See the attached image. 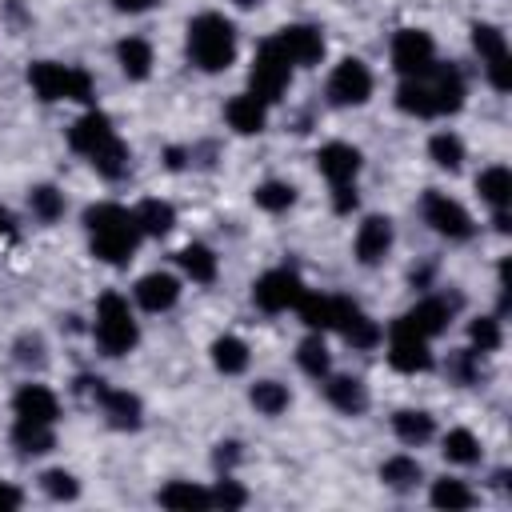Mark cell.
Here are the masks:
<instances>
[{
  "label": "cell",
  "mask_w": 512,
  "mask_h": 512,
  "mask_svg": "<svg viewBox=\"0 0 512 512\" xmlns=\"http://www.w3.org/2000/svg\"><path fill=\"white\" fill-rule=\"evenodd\" d=\"M116 60H120L128 80H144L152 72V44L140 40V36H128V40L116 44Z\"/></svg>",
  "instance_id": "cell-26"
},
{
  "label": "cell",
  "mask_w": 512,
  "mask_h": 512,
  "mask_svg": "<svg viewBox=\"0 0 512 512\" xmlns=\"http://www.w3.org/2000/svg\"><path fill=\"white\" fill-rule=\"evenodd\" d=\"M392 432L404 440V444H424L432 436V416L420 412V408H400L392 416Z\"/></svg>",
  "instance_id": "cell-31"
},
{
  "label": "cell",
  "mask_w": 512,
  "mask_h": 512,
  "mask_svg": "<svg viewBox=\"0 0 512 512\" xmlns=\"http://www.w3.org/2000/svg\"><path fill=\"white\" fill-rule=\"evenodd\" d=\"M428 152H432V160H436L440 168H448V172H456V168L464 164V140H460L456 132H436V136L428 140Z\"/></svg>",
  "instance_id": "cell-36"
},
{
  "label": "cell",
  "mask_w": 512,
  "mask_h": 512,
  "mask_svg": "<svg viewBox=\"0 0 512 512\" xmlns=\"http://www.w3.org/2000/svg\"><path fill=\"white\" fill-rule=\"evenodd\" d=\"M468 336H472L476 352H496L500 348V320L496 316H476L468 324Z\"/></svg>",
  "instance_id": "cell-41"
},
{
  "label": "cell",
  "mask_w": 512,
  "mask_h": 512,
  "mask_svg": "<svg viewBox=\"0 0 512 512\" xmlns=\"http://www.w3.org/2000/svg\"><path fill=\"white\" fill-rule=\"evenodd\" d=\"M476 360H480L476 348H472V352H456V356H452V376H456L460 384H472V376H476Z\"/></svg>",
  "instance_id": "cell-45"
},
{
  "label": "cell",
  "mask_w": 512,
  "mask_h": 512,
  "mask_svg": "<svg viewBox=\"0 0 512 512\" xmlns=\"http://www.w3.org/2000/svg\"><path fill=\"white\" fill-rule=\"evenodd\" d=\"M224 116H228V128H232V132L252 136V132L264 128V120H268V104L256 100L252 92H244V96H232V100L224 104Z\"/></svg>",
  "instance_id": "cell-21"
},
{
  "label": "cell",
  "mask_w": 512,
  "mask_h": 512,
  "mask_svg": "<svg viewBox=\"0 0 512 512\" xmlns=\"http://www.w3.org/2000/svg\"><path fill=\"white\" fill-rule=\"evenodd\" d=\"M92 332H96V344H100L108 356H124V352L136 348L140 328H136L132 308H128V300H124L120 292H104V296L96 300V324H92Z\"/></svg>",
  "instance_id": "cell-5"
},
{
  "label": "cell",
  "mask_w": 512,
  "mask_h": 512,
  "mask_svg": "<svg viewBox=\"0 0 512 512\" xmlns=\"http://www.w3.org/2000/svg\"><path fill=\"white\" fill-rule=\"evenodd\" d=\"M332 328L352 344V348H376L380 344V324L364 316V308L348 296H332Z\"/></svg>",
  "instance_id": "cell-9"
},
{
  "label": "cell",
  "mask_w": 512,
  "mask_h": 512,
  "mask_svg": "<svg viewBox=\"0 0 512 512\" xmlns=\"http://www.w3.org/2000/svg\"><path fill=\"white\" fill-rule=\"evenodd\" d=\"M232 4H240V8H256L260 0H232Z\"/></svg>",
  "instance_id": "cell-51"
},
{
  "label": "cell",
  "mask_w": 512,
  "mask_h": 512,
  "mask_svg": "<svg viewBox=\"0 0 512 512\" xmlns=\"http://www.w3.org/2000/svg\"><path fill=\"white\" fill-rule=\"evenodd\" d=\"M12 444L24 452V456H40V452H52L56 436H52V424H36V420H16L12 428Z\"/></svg>",
  "instance_id": "cell-29"
},
{
  "label": "cell",
  "mask_w": 512,
  "mask_h": 512,
  "mask_svg": "<svg viewBox=\"0 0 512 512\" xmlns=\"http://www.w3.org/2000/svg\"><path fill=\"white\" fill-rule=\"evenodd\" d=\"M160 508H176V512H192V508H212V492L192 484V480H172L156 492Z\"/></svg>",
  "instance_id": "cell-23"
},
{
  "label": "cell",
  "mask_w": 512,
  "mask_h": 512,
  "mask_svg": "<svg viewBox=\"0 0 512 512\" xmlns=\"http://www.w3.org/2000/svg\"><path fill=\"white\" fill-rule=\"evenodd\" d=\"M232 460H236V444H220V448H216V464L224 468V464H232Z\"/></svg>",
  "instance_id": "cell-49"
},
{
  "label": "cell",
  "mask_w": 512,
  "mask_h": 512,
  "mask_svg": "<svg viewBox=\"0 0 512 512\" xmlns=\"http://www.w3.org/2000/svg\"><path fill=\"white\" fill-rule=\"evenodd\" d=\"M420 76H424V84H428V92H432L436 116H448V112H456V108L464 104V76H460V68H452V64H432V68L420 72Z\"/></svg>",
  "instance_id": "cell-15"
},
{
  "label": "cell",
  "mask_w": 512,
  "mask_h": 512,
  "mask_svg": "<svg viewBox=\"0 0 512 512\" xmlns=\"http://www.w3.org/2000/svg\"><path fill=\"white\" fill-rule=\"evenodd\" d=\"M288 80H292V60H288L284 48L268 36V40L256 48V60H252V72H248V92H252L256 100H264V104H276V100L284 96Z\"/></svg>",
  "instance_id": "cell-6"
},
{
  "label": "cell",
  "mask_w": 512,
  "mask_h": 512,
  "mask_svg": "<svg viewBox=\"0 0 512 512\" xmlns=\"http://www.w3.org/2000/svg\"><path fill=\"white\" fill-rule=\"evenodd\" d=\"M180 300V280L172 272H148L136 280V304L144 312H168Z\"/></svg>",
  "instance_id": "cell-18"
},
{
  "label": "cell",
  "mask_w": 512,
  "mask_h": 512,
  "mask_svg": "<svg viewBox=\"0 0 512 512\" xmlns=\"http://www.w3.org/2000/svg\"><path fill=\"white\" fill-rule=\"evenodd\" d=\"M388 248H392V220L388 216H368L356 232V260L372 268L388 256Z\"/></svg>",
  "instance_id": "cell-20"
},
{
  "label": "cell",
  "mask_w": 512,
  "mask_h": 512,
  "mask_svg": "<svg viewBox=\"0 0 512 512\" xmlns=\"http://www.w3.org/2000/svg\"><path fill=\"white\" fill-rule=\"evenodd\" d=\"M292 200H296V188L284 184V180H268V184L256 188V204L264 212H284V208H292Z\"/></svg>",
  "instance_id": "cell-39"
},
{
  "label": "cell",
  "mask_w": 512,
  "mask_h": 512,
  "mask_svg": "<svg viewBox=\"0 0 512 512\" xmlns=\"http://www.w3.org/2000/svg\"><path fill=\"white\" fill-rule=\"evenodd\" d=\"M420 208H424V220L432 224V232H440L448 240H468L472 236V216L448 192H424Z\"/></svg>",
  "instance_id": "cell-12"
},
{
  "label": "cell",
  "mask_w": 512,
  "mask_h": 512,
  "mask_svg": "<svg viewBox=\"0 0 512 512\" xmlns=\"http://www.w3.org/2000/svg\"><path fill=\"white\" fill-rule=\"evenodd\" d=\"M68 144L92 160V168L104 176V180H120L128 172V144L116 136L112 120L104 112H84L72 128H68Z\"/></svg>",
  "instance_id": "cell-1"
},
{
  "label": "cell",
  "mask_w": 512,
  "mask_h": 512,
  "mask_svg": "<svg viewBox=\"0 0 512 512\" xmlns=\"http://www.w3.org/2000/svg\"><path fill=\"white\" fill-rule=\"evenodd\" d=\"M328 96H332V104H340V108L364 104V100L372 96V72L364 68V60H356V56L340 60V64L332 68V76H328Z\"/></svg>",
  "instance_id": "cell-11"
},
{
  "label": "cell",
  "mask_w": 512,
  "mask_h": 512,
  "mask_svg": "<svg viewBox=\"0 0 512 512\" xmlns=\"http://www.w3.org/2000/svg\"><path fill=\"white\" fill-rule=\"evenodd\" d=\"M28 204H32V212L40 216V220H56L60 212H64V196L56 192V188H32V196H28Z\"/></svg>",
  "instance_id": "cell-42"
},
{
  "label": "cell",
  "mask_w": 512,
  "mask_h": 512,
  "mask_svg": "<svg viewBox=\"0 0 512 512\" xmlns=\"http://www.w3.org/2000/svg\"><path fill=\"white\" fill-rule=\"evenodd\" d=\"M28 84L40 100H80L92 104V76L76 64H56V60H36L28 68Z\"/></svg>",
  "instance_id": "cell-4"
},
{
  "label": "cell",
  "mask_w": 512,
  "mask_h": 512,
  "mask_svg": "<svg viewBox=\"0 0 512 512\" xmlns=\"http://www.w3.org/2000/svg\"><path fill=\"white\" fill-rule=\"evenodd\" d=\"M420 464L412 460V456H388L384 464H380V480L388 484V488H396V492H408V488H416L420 484Z\"/></svg>",
  "instance_id": "cell-32"
},
{
  "label": "cell",
  "mask_w": 512,
  "mask_h": 512,
  "mask_svg": "<svg viewBox=\"0 0 512 512\" xmlns=\"http://www.w3.org/2000/svg\"><path fill=\"white\" fill-rule=\"evenodd\" d=\"M324 396H328L332 408H340V412H348V416H356V412L368 408V392H364V384H360L356 376H332V380L324 384Z\"/></svg>",
  "instance_id": "cell-24"
},
{
  "label": "cell",
  "mask_w": 512,
  "mask_h": 512,
  "mask_svg": "<svg viewBox=\"0 0 512 512\" xmlns=\"http://www.w3.org/2000/svg\"><path fill=\"white\" fill-rule=\"evenodd\" d=\"M388 364L396 368V372H428L432 368V352H428V340H420V336H412V332H404V328H388Z\"/></svg>",
  "instance_id": "cell-14"
},
{
  "label": "cell",
  "mask_w": 512,
  "mask_h": 512,
  "mask_svg": "<svg viewBox=\"0 0 512 512\" xmlns=\"http://www.w3.org/2000/svg\"><path fill=\"white\" fill-rule=\"evenodd\" d=\"M84 228H88L92 256L104 260V264H128L136 244H140L136 216L120 204H92L84 212Z\"/></svg>",
  "instance_id": "cell-2"
},
{
  "label": "cell",
  "mask_w": 512,
  "mask_h": 512,
  "mask_svg": "<svg viewBox=\"0 0 512 512\" xmlns=\"http://www.w3.org/2000/svg\"><path fill=\"white\" fill-rule=\"evenodd\" d=\"M300 292H304V284H300V276L292 268H272V272H264L252 284V300L264 312H288V308H296Z\"/></svg>",
  "instance_id": "cell-10"
},
{
  "label": "cell",
  "mask_w": 512,
  "mask_h": 512,
  "mask_svg": "<svg viewBox=\"0 0 512 512\" xmlns=\"http://www.w3.org/2000/svg\"><path fill=\"white\" fill-rule=\"evenodd\" d=\"M40 488H44L52 500H76V496H80L76 476H72V472H64V468H48V472L40 476Z\"/></svg>",
  "instance_id": "cell-40"
},
{
  "label": "cell",
  "mask_w": 512,
  "mask_h": 512,
  "mask_svg": "<svg viewBox=\"0 0 512 512\" xmlns=\"http://www.w3.org/2000/svg\"><path fill=\"white\" fill-rule=\"evenodd\" d=\"M296 312H300V320L312 328V332H324V328H332V296H320V292H300V300H296Z\"/></svg>",
  "instance_id": "cell-33"
},
{
  "label": "cell",
  "mask_w": 512,
  "mask_h": 512,
  "mask_svg": "<svg viewBox=\"0 0 512 512\" xmlns=\"http://www.w3.org/2000/svg\"><path fill=\"white\" fill-rule=\"evenodd\" d=\"M472 44L480 52V64L492 80L496 92H508L512 88V52H508V40L496 24H472Z\"/></svg>",
  "instance_id": "cell-7"
},
{
  "label": "cell",
  "mask_w": 512,
  "mask_h": 512,
  "mask_svg": "<svg viewBox=\"0 0 512 512\" xmlns=\"http://www.w3.org/2000/svg\"><path fill=\"white\" fill-rule=\"evenodd\" d=\"M20 504H24L20 488H12V484H0V508H20Z\"/></svg>",
  "instance_id": "cell-48"
},
{
  "label": "cell",
  "mask_w": 512,
  "mask_h": 512,
  "mask_svg": "<svg viewBox=\"0 0 512 512\" xmlns=\"http://www.w3.org/2000/svg\"><path fill=\"white\" fill-rule=\"evenodd\" d=\"M16 420H36V424H56L60 416V400L44 388V384H20V392L12 396Z\"/></svg>",
  "instance_id": "cell-19"
},
{
  "label": "cell",
  "mask_w": 512,
  "mask_h": 512,
  "mask_svg": "<svg viewBox=\"0 0 512 512\" xmlns=\"http://www.w3.org/2000/svg\"><path fill=\"white\" fill-rule=\"evenodd\" d=\"M16 360H20V364H44V340L24 332V336L16 340Z\"/></svg>",
  "instance_id": "cell-44"
},
{
  "label": "cell",
  "mask_w": 512,
  "mask_h": 512,
  "mask_svg": "<svg viewBox=\"0 0 512 512\" xmlns=\"http://www.w3.org/2000/svg\"><path fill=\"white\" fill-rule=\"evenodd\" d=\"M0 232H12V216L0 208Z\"/></svg>",
  "instance_id": "cell-50"
},
{
  "label": "cell",
  "mask_w": 512,
  "mask_h": 512,
  "mask_svg": "<svg viewBox=\"0 0 512 512\" xmlns=\"http://www.w3.org/2000/svg\"><path fill=\"white\" fill-rule=\"evenodd\" d=\"M472 488L460 484V480H436L432 484V504L436 508H448V512H460V508H472Z\"/></svg>",
  "instance_id": "cell-38"
},
{
  "label": "cell",
  "mask_w": 512,
  "mask_h": 512,
  "mask_svg": "<svg viewBox=\"0 0 512 512\" xmlns=\"http://www.w3.org/2000/svg\"><path fill=\"white\" fill-rule=\"evenodd\" d=\"M436 64V44L424 28H400L392 36V68L408 80V76H420Z\"/></svg>",
  "instance_id": "cell-8"
},
{
  "label": "cell",
  "mask_w": 512,
  "mask_h": 512,
  "mask_svg": "<svg viewBox=\"0 0 512 512\" xmlns=\"http://www.w3.org/2000/svg\"><path fill=\"white\" fill-rule=\"evenodd\" d=\"M296 364H300L308 376L324 380L328 368H332V356H328V348H324L320 336H308V340H300V348H296Z\"/></svg>",
  "instance_id": "cell-34"
},
{
  "label": "cell",
  "mask_w": 512,
  "mask_h": 512,
  "mask_svg": "<svg viewBox=\"0 0 512 512\" xmlns=\"http://www.w3.org/2000/svg\"><path fill=\"white\" fill-rule=\"evenodd\" d=\"M248 400L256 404V412H264V416H280V412L288 408V388L276 384V380H256L252 392H248Z\"/></svg>",
  "instance_id": "cell-35"
},
{
  "label": "cell",
  "mask_w": 512,
  "mask_h": 512,
  "mask_svg": "<svg viewBox=\"0 0 512 512\" xmlns=\"http://www.w3.org/2000/svg\"><path fill=\"white\" fill-rule=\"evenodd\" d=\"M212 504H220V508H244V504H248V492H244L236 480L224 476V480L216 484V492H212Z\"/></svg>",
  "instance_id": "cell-43"
},
{
  "label": "cell",
  "mask_w": 512,
  "mask_h": 512,
  "mask_svg": "<svg viewBox=\"0 0 512 512\" xmlns=\"http://www.w3.org/2000/svg\"><path fill=\"white\" fill-rule=\"evenodd\" d=\"M332 192H336V196H332V208H336V212H352V208H356V184H336Z\"/></svg>",
  "instance_id": "cell-46"
},
{
  "label": "cell",
  "mask_w": 512,
  "mask_h": 512,
  "mask_svg": "<svg viewBox=\"0 0 512 512\" xmlns=\"http://www.w3.org/2000/svg\"><path fill=\"white\" fill-rule=\"evenodd\" d=\"M132 216H136L140 236H164V232H172V224H176V208H172L168 200H140V204L132 208Z\"/></svg>",
  "instance_id": "cell-25"
},
{
  "label": "cell",
  "mask_w": 512,
  "mask_h": 512,
  "mask_svg": "<svg viewBox=\"0 0 512 512\" xmlns=\"http://www.w3.org/2000/svg\"><path fill=\"white\" fill-rule=\"evenodd\" d=\"M156 0H112V8L116 12H128V16H136V12H148Z\"/></svg>",
  "instance_id": "cell-47"
},
{
  "label": "cell",
  "mask_w": 512,
  "mask_h": 512,
  "mask_svg": "<svg viewBox=\"0 0 512 512\" xmlns=\"http://www.w3.org/2000/svg\"><path fill=\"white\" fill-rule=\"evenodd\" d=\"M476 192H480L492 208H508V200H512V172H508L504 164L484 168V172L476 176Z\"/></svg>",
  "instance_id": "cell-27"
},
{
  "label": "cell",
  "mask_w": 512,
  "mask_h": 512,
  "mask_svg": "<svg viewBox=\"0 0 512 512\" xmlns=\"http://www.w3.org/2000/svg\"><path fill=\"white\" fill-rule=\"evenodd\" d=\"M180 268L196 280V284H212L216 280V252L208 248V244H188V248H180Z\"/></svg>",
  "instance_id": "cell-30"
},
{
  "label": "cell",
  "mask_w": 512,
  "mask_h": 512,
  "mask_svg": "<svg viewBox=\"0 0 512 512\" xmlns=\"http://www.w3.org/2000/svg\"><path fill=\"white\" fill-rule=\"evenodd\" d=\"M96 404L104 408V416H108L112 428H140V412L144 408H140V400L132 392H124V388H100Z\"/></svg>",
  "instance_id": "cell-22"
},
{
  "label": "cell",
  "mask_w": 512,
  "mask_h": 512,
  "mask_svg": "<svg viewBox=\"0 0 512 512\" xmlns=\"http://www.w3.org/2000/svg\"><path fill=\"white\" fill-rule=\"evenodd\" d=\"M444 456H448V464H476L480 460V440L468 428H452L444 436Z\"/></svg>",
  "instance_id": "cell-37"
},
{
  "label": "cell",
  "mask_w": 512,
  "mask_h": 512,
  "mask_svg": "<svg viewBox=\"0 0 512 512\" xmlns=\"http://www.w3.org/2000/svg\"><path fill=\"white\" fill-rule=\"evenodd\" d=\"M272 40L284 48V56H288L292 64H316V60L324 56V36H320V28H312V24H284Z\"/></svg>",
  "instance_id": "cell-16"
},
{
  "label": "cell",
  "mask_w": 512,
  "mask_h": 512,
  "mask_svg": "<svg viewBox=\"0 0 512 512\" xmlns=\"http://www.w3.org/2000/svg\"><path fill=\"white\" fill-rule=\"evenodd\" d=\"M316 164H320V172H324V180H328L332 188H336V184H356L360 152H356L352 144L332 140V144H324V148L316 152Z\"/></svg>",
  "instance_id": "cell-17"
},
{
  "label": "cell",
  "mask_w": 512,
  "mask_h": 512,
  "mask_svg": "<svg viewBox=\"0 0 512 512\" xmlns=\"http://www.w3.org/2000/svg\"><path fill=\"white\" fill-rule=\"evenodd\" d=\"M452 308H456V300L424 296V300H416V304H412L400 320H392V324H396V328H404V332H412V336H420V340H432V336H440V332L448 328Z\"/></svg>",
  "instance_id": "cell-13"
},
{
  "label": "cell",
  "mask_w": 512,
  "mask_h": 512,
  "mask_svg": "<svg viewBox=\"0 0 512 512\" xmlns=\"http://www.w3.org/2000/svg\"><path fill=\"white\" fill-rule=\"evenodd\" d=\"M188 60L200 72H224L236 60V28L220 12H200L188 20Z\"/></svg>",
  "instance_id": "cell-3"
},
{
  "label": "cell",
  "mask_w": 512,
  "mask_h": 512,
  "mask_svg": "<svg viewBox=\"0 0 512 512\" xmlns=\"http://www.w3.org/2000/svg\"><path fill=\"white\" fill-rule=\"evenodd\" d=\"M212 364L224 376H240L248 368V344L240 336H216L212 340Z\"/></svg>",
  "instance_id": "cell-28"
}]
</instances>
